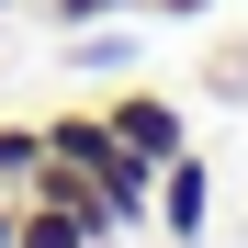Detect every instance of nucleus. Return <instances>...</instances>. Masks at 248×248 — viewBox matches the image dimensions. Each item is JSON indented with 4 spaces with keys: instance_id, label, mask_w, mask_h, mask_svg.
<instances>
[{
    "instance_id": "nucleus-7",
    "label": "nucleus",
    "mask_w": 248,
    "mask_h": 248,
    "mask_svg": "<svg viewBox=\"0 0 248 248\" xmlns=\"http://www.w3.org/2000/svg\"><path fill=\"white\" fill-rule=\"evenodd\" d=\"M0 248H12V192H0Z\"/></svg>"
},
{
    "instance_id": "nucleus-5",
    "label": "nucleus",
    "mask_w": 248,
    "mask_h": 248,
    "mask_svg": "<svg viewBox=\"0 0 248 248\" xmlns=\"http://www.w3.org/2000/svg\"><path fill=\"white\" fill-rule=\"evenodd\" d=\"M46 170V124H0V192L23 203V181Z\"/></svg>"
},
{
    "instance_id": "nucleus-2",
    "label": "nucleus",
    "mask_w": 248,
    "mask_h": 248,
    "mask_svg": "<svg viewBox=\"0 0 248 248\" xmlns=\"http://www.w3.org/2000/svg\"><path fill=\"white\" fill-rule=\"evenodd\" d=\"M12 248H113V226L91 203H57V192H23L12 203Z\"/></svg>"
},
{
    "instance_id": "nucleus-1",
    "label": "nucleus",
    "mask_w": 248,
    "mask_h": 248,
    "mask_svg": "<svg viewBox=\"0 0 248 248\" xmlns=\"http://www.w3.org/2000/svg\"><path fill=\"white\" fill-rule=\"evenodd\" d=\"M102 113H113V136L136 147V158H158V170L192 147V124H181V102H170V91H113Z\"/></svg>"
},
{
    "instance_id": "nucleus-6",
    "label": "nucleus",
    "mask_w": 248,
    "mask_h": 248,
    "mask_svg": "<svg viewBox=\"0 0 248 248\" xmlns=\"http://www.w3.org/2000/svg\"><path fill=\"white\" fill-rule=\"evenodd\" d=\"M46 12H57L68 34H79V23H102V12H147V0H46Z\"/></svg>"
},
{
    "instance_id": "nucleus-4",
    "label": "nucleus",
    "mask_w": 248,
    "mask_h": 248,
    "mask_svg": "<svg viewBox=\"0 0 248 248\" xmlns=\"http://www.w3.org/2000/svg\"><path fill=\"white\" fill-rule=\"evenodd\" d=\"M203 215H215V170L181 147L170 170H158V226H170V248H192V237H203Z\"/></svg>"
},
{
    "instance_id": "nucleus-3",
    "label": "nucleus",
    "mask_w": 248,
    "mask_h": 248,
    "mask_svg": "<svg viewBox=\"0 0 248 248\" xmlns=\"http://www.w3.org/2000/svg\"><path fill=\"white\" fill-rule=\"evenodd\" d=\"M113 147H124V136H113V113H102V102H79V113H46V158H68L79 181H102V170H113Z\"/></svg>"
}]
</instances>
